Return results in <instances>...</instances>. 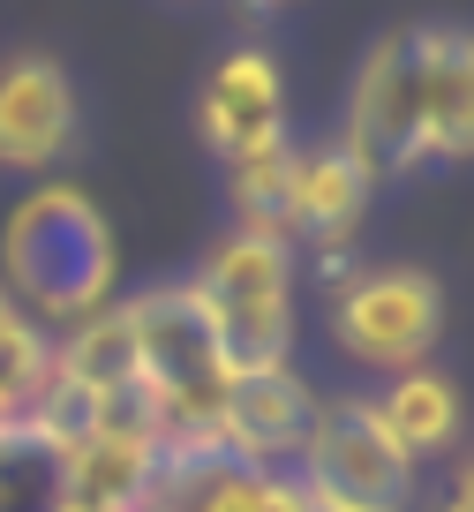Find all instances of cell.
<instances>
[{"mask_svg": "<svg viewBox=\"0 0 474 512\" xmlns=\"http://www.w3.org/2000/svg\"><path fill=\"white\" fill-rule=\"evenodd\" d=\"M0 264H8V294H23L38 317L83 324V317H98V302L113 294L121 249H113V226L98 219L91 196L53 181V189L23 196V204L8 211Z\"/></svg>", "mask_w": 474, "mask_h": 512, "instance_id": "6da1fadb", "label": "cell"}, {"mask_svg": "<svg viewBox=\"0 0 474 512\" xmlns=\"http://www.w3.org/2000/svg\"><path fill=\"white\" fill-rule=\"evenodd\" d=\"M128 309V332H136V384L158 415L166 452L174 445H219V400H226V362L219 339H211V309L189 279H166V287L136 294Z\"/></svg>", "mask_w": 474, "mask_h": 512, "instance_id": "7a4b0ae2", "label": "cell"}, {"mask_svg": "<svg viewBox=\"0 0 474 512\" xmlns=\"http://www.w3.org/2000/svg\"><path fill=\"white\" fill-rule=\"evenodd\" d=\"M211 309V339H219L226 377H264L286 369L294 354V249L264 234H226L204 256V272L189 279Z\"/></svg>", "mask_w": 474, "mask_h": 512, "instance_id": "3957f363", "label": "cell"}, {"mask_svg": "<svg viewBox=\"0 0 474 512\" xmlns=\"http://www.w3.org/2000/svg\"><path fill=\"white\" fill-rule=\"evenodd\" d=\"M294 460H301L294 482L309 497V512H407L414 497V460L392 445L377 400L316 407Z\"/></svg>", "mask_w": 474, "mask_h": 512, "instance_id": "277c9868", "label": "cell"}, {"mask_svg": "<svg viewBox=\"0 0 474 512\" xmlns=\"http://www.w3.org/2000/svg\"><path fill=\"white\" fill-rule=\"evenodd\" d=\"M339 144L354 151V166L369 181L422 166V31H392L369 46Z\"/></svg>", "mask_w": 474, "mask_h": 512, "instance_id": "5b68a950", "label": "cell"}, {"mask_svg": "<svg viewBox=\"0 0 474 512\" xmlns=\"http://www.w3.org/2000/svg\"><path fill=\"white\" fill-rule=\"evenodd\" d=\"M437 324H444V294L414 264H362L339 279V339L369 369H392V377L422 369V354L437 347Z\"/></svg>", "mask_w": 474, "mask_h": 512, "instance_id": "8992f818", "label": "cell"}, {"mask_svg": "<svg viewBox=\"0 0 474 512\" xmlns=\"http://www.w3.org/2000/svg\"><path fill=\"white\" fill-rule=\"evenodd\" d=\"M143 512H309L286 467H249L226 445H174L151 460Z\"/></svg>", "mask_w": 474, "mask_h": 512, "instance_id": "52a82bcc", "label": "cell"}, {"mask_svg": "<svg viewBox=\"0 0 474 512\" xmlns=\"http://www.w3.org/2000/svg\"><path fill=\"white\" fill-rule=\"evenodd\" d=\"M316 407H324V400L309 392V377L286 362V369H264V377H234V384H226L219 430H211V437H219L234 460H249V467H279V460L301 452Z\"/></svg>", "mask_w": 474, "mask_h": 512, "instance_id": "ba28073f", "label": "cell"}, {"mask_svg": "<svg viewBox=\"0 0 474 512\" xmlns=\"http://www.w3.org/2000/svg\"><path fill=\"white\" fill-rule=\"evenodd\" d=\"M76 136V83L46 53H16L0 68V166H46Z\"/></svg>", "mask_w": 474, "mask_h": 512, "instance_id": "9c48e42d", "label": "cell"}, {"mask_svg": "<svg viewBox=\"0 0 474 512\" xmlns=\"http://www.w3.org/2000/svg\"><path fill=\"white\" fill-rule=\"evenodd\" d=\"M196 121H204V136H211L219 159H249V151L279 144L286 98H279V68H271V53H256V46L226 53V61L211 68V83H204Z\"/></svg>", "mask_w": 474, "mask_h": 512, "instance_id": "30bf717a", "label": "cell"}, {"mask_svg": "<svg viewBox=\"0 0 474 512\" xmlns=\"http://www.w3.org/2000/svg\"><path fill=\"white\" fill-rule=\"evenodd\" d=\"M369 189L377 181L354 166V151L339 136L294 151V241H316V249H347L354 226L369 211Z\"/></svg>", "mask_w": 474, "mask_h": 512, "instance_id": "8fae6325", "label": "cell"}, {"mask_svg": "<svg viewBox=\"0 0 474 512\" xmlns=\"http://www.w3.org/2000/svg\"><path fill=\"white\" fill-rule=\"evenodd\" d=\"M474 144V46L452 23L422 31V159H467Z\"/></svg>", "mask_w": 474, "mask_h": 512, "instance_id": "7c38bea8", "label": "cell"}, {"mask_svg": "<svg viewBox=\"0 0 474 512\" xmlns=\"http://www.w3.org/2000/svg\"><path fill=\"white\" fill-rule=\"evenodd\" d=\"M53 377L76 384L83 400H106L136 384V332H128V309H98V317L68 324V339L53 347Z\"/></svg>", "mask_w": 474, "mask_h": 512, "instance_id": "4fadbf2b", "label": "cell"}, {"mask_svg": "<svg viewBox=\"0 0 474 512\" xmlns=\"http://www.w3.org/2000/svg\"><path fill=\"white\" fill-rule=\"evenodd\" d=\"M151 445H128V437H83L68 452V505L83 512H143L151 490Z\"/></svg>", "mask_w": 474, "mask_h": 512, "instance_id": "5bb4252c", "label": "cell"}, {"mask_svg": "<svg viewBox=\"0 0 474 512\" xmlns=\"http://www.w3.org/2000/svg\"><path fill=\"white\" fill-rule=\"evenodd\" d=\"M384 430H392V445L407 452V460H422V452H444L459 437V384L437 377V369H399L392 392L377 400Z\"/></svg>", "mask_w": 474, "mask_h": 512, "instance_id": "9a60e30c", "label": "cell"}, {"mask_svg": "<svg viewBox=\"0 0 474 512\" xmlns=\"http://www.w3.org/2000/svg\"><path fill=\"white\" fill-rule=\"evenodd\" d=\"M234 166V211H241V234H264L279 249H294V144H264L249 159H226Z\"/></svg>", "mask_w": 474, "mask_h": 512, "instance_id": "2e32d148", "label": "cell"}, {"mask_svg": "<svg viewBox=\"0 0 474 512\" xmlns=\"http://www.w3.org/2000/svg\"><path fill=\"white\" fill-rule=\"evenodd\" d=\"M68 505V452L46 430H0V512H61Z\"/></svg>", "mask_w": 474, "mask_h": 512, "instance_id": "e0dca14e", "label": "cell"}, {"mask_svg": "<svg viewBox=\"0 0 474 512\" xmlns=\"http://www.w3.org/2000/svg\"><path fill=\"white\" fill-rule=\"evenodd\" d=\"M46 362H53V347H46V332H38L31 317L0 324V400L16 407V415L38 400V384H46Z\"/></svg>", "mask_w": 474, "mask_h": 512, "instance_id": "ac0fdd59", "label": "cell"}, {"mask_svg": "<svg viewBox=\"0 0 474 512\" xmlns=\"http://www.w3.org/2000/svg\"><path fill=\"white\" fill-rule=\"evenodd\" d=\"M437 512H474V482H467V475H459V482H452V497H444V505H437Z\"/></svg>", "mask_w": 474, "mask_h": 512, "instance_id": "d6986e66", "label": "cell"}, {"mask_svg": "<svg viewBox=\"0 0 474 512\" xmlns=\"http://www.w3.org/2000/svg\"><path fill=\"white\" fill-rule=\"evenodd\" d=\"M16 317H23V309H16V294L0 287V324H16Z\"/></svg>", "mask_w": 474, "mask_h": 512, "instance_id": "ffe728a7", "label": "cell"}, {"mask_svg": "<svg viewBox=\"0 0 474 512\" xmlns=\"http://www.w3.org/2000/svg\"><path fill=\"white\" fill-rule=\"evenodd\" d=\"M16 422H23V415H16V407H8V400H0V430H16Z\"/></svg>", "mask_w": 474, "mask_h": 512, "instance_id": "44dd1931", "label": "cell"}, {"mask_svg": "<svg viewBox=\"0 0 474 512\" xmlns=\"http://www.w3.org/2000/svg\"><path fill=\"white\" fill-rule=\"evenodd\" d=\"M249 8H279V0H249Z\"/></svg>", "mask_w": 474, "mask_h": 512, "instance_id": "7402d4cb", "label": "cell"}, {"mask_svg": "<svg viewBox=\"0 0 474 512\" xmlns=\"http://www.w3.org/2000/svg\"><path fill=\"white\" fill-rule=\"evenodd\" d=\"M61 512H83V505H61Z\"/></svg>", "mask_w": 474, "mask_h": 512, "instance_id": "603a6c76", "label": "cell"}]
</instances>
